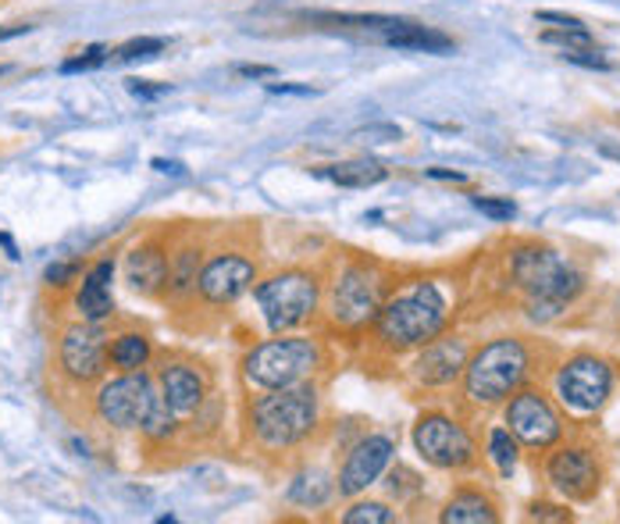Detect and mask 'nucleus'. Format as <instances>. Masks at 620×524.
Listing matches in <instances>:
<instances>
[{"label":"nucleus","instance_id":"29","mask_svg":"<svg viewBox=\"0 0 620 524\" xmlns=\"http://www.w3.org/2000/svg\"><path fill=\"white\" fill-rule=\"evenodd\" d=\"M488 453H493V460L503 475H510L514 471V464H517V438L510 429H493V435H488Z\"/></svg>","mask_w":620,"mask_h":524},{"label":"nucleus","instance_id":"26","mask_svg":"<svg viewBox=\"0 0 620 524\" xmlns=\"http://www.w3.org/2000/svg\"><path fill=\"white\" fill-rule=\"evenodd\" d=\"M304 19L322 25V30H357V33H374V36L396 22L393 15H350V11H307Z\"/></svg>","mask_w":620,"mask_h":524},{"label":"nucleus","instance_id":"13","mask_svg":"<svg viewBox=\"0 0 620 524\" xmlns=\"http://www.w3.org/2000/svg\"><path fill=\"white\" fill-rule=\"evenodd\" d=\"M257 282V264L243 253H218V258L204 261L196 293L200 300L211 307H233L239 296H247Z\"/></svg>","mask_w":620,"mask_h":524},{"label":"nucleus","instance_id":"9","mask_svg":"<svg viewBox=\"0 0 620 524\" xmlns=\"http://www.w3.org/2000/svg\"><path fill=\"white\" fill-rule=\"evenodd\" d=\"M108 332L100 329V321H76L61 332L57 343V367L68 381L76 386H90L100 381L108 372Z\"/></svg>","mask_w":620,"mask_h":524},{"label":"nucleus","instance_id":"16","mask_svg":"<svg viewBox=\"0 0 620 524\" xmlns=\"http://www.w3.org/2000/svg\"><path fill=\"white\" fill-rule=\"evenodd\" d=\"M467 346L460 339H431V343L421 346L414 361V378L421 386H450L453 378L464 375L467 367Z\"/></svg>","mask_w":620,"mask_h":524},{"label":"nucleus","instance_id":"28","mask_svg":"<svg viewBox=\"0 0 620 524\" xmlns=\"http://www.w3.org/2000/svg\"><path fill=\"white\" fill-rule=\"evenodd\" d=\"M393 521H399V514L379 500H360L342 514V524H393Z\"/></svg>","mask_w":620,"mask_h":524},{"label":"nucleus","instance_id":"25","mask_svg":"<svg viewBox=\"0 0 620 524\" xmlns=\"http://www.w3.org/2000/svg\"><path fill=\"white\" fill-rule=\"evenodd\" d=\"M285 495H290V503L296 506H325L331 495H336V481H331L325 471H300L293 481H290V489H285Z\"/></svg>","mask_w":620,"mask_h":524},{"label":"nucleus","instance_id":"44","mask_svg":"<svg viewBox=\"0 0 620 524\" xmlns=\"http://www.w3.org/2000/svg\"><path fill=\"white\" fill-rule=\"evenodd\" d=\"M4 72H8V68H4V65H0V76H4Z\"/></svg>","mask_w":620,"mask_h":524},{"label":"nucleus","instance_id":"6","mask_svg":"<svg viewBox=\"0 0 620 524\" xmlns=\"http://www.w3.org/2000/svg\"><path fill=\"white\" fill-rule=\"evenodd\" d=\"M253 300L261 307L264 324L275 335L296 332L317 318V307H322V278L314 272H304V267H290V272H279L264 282H257Z\"/></svg>","mask_w":620,"mask_h":524},{"label":"nucleus","instance_id":"22","mask_svg":"<svg viewBox=\"0 0 620 524\" xmlns=\"http://www.w3.org/2000/svg\"><path fill=\"white\" fill-rule=\"evenodd\" d=\"M200 272H204V250L200 247H182L179 253H171L168 264V293L176 300H185V296L196 293Z\"/></svg>","mask_w":620,"mask_h":524},{"label":"nucleus","instance_id":"43","mask_svg":"<svg viewBox=\"0 0 620 524\" xmlns=\"http://www.w3.org/2000/svg\"><path fill=\"white\" fill-rule=\"evenodd\" d=\"M602 158H613V161H620V147H602Z\"/></svg>","mask_w":620,"mask_h":524},{"label":"nucleus","instance_id":"41","mask_svg":"<svg viewBox=\"0 0 620 524\" xmlns=\"http://www.w3.org/2000/svg\"><path fill=\"white\" fill-rule=\"evenodd\" d=\"M428 179H442V182H464L460 172H446V168H428Z\"/></svg>","mask_w":620,"mask_h":524},{"label":"nucleus","instance_id":"23","mask_svg":"<svg viewBox=\"0 0 620 524\" xmlns=\"http://www.w3.org/2000/svg\"><path fill=\"white\" fill-rule=\"evenodd\" d=\"M154 357V343L147 332H119L114 343L108 346V361L119 372H143Z\"/></svg>","mask_w":620,"mask_h":524},{"label":"nucleus","instance_id":"40","mask_svg":"<svg viewBox=\"0 0 620 524\" xmlns=\"http://www.w3.org/2000/svg\"><path fill=\"white\" fill-rule=\"evenodd\" d=\"M154 168H157V172H165V175H182V172H185L182 161H165V158H157Z\"/></svg>","mask_w":620,"mask_h":524},{"label":"nucleus","instance_id":"36","mask_svg":"<svg viewBox=\"0 0 620 524\" xmlns=\"http://www.w3.org/2000/svg\"><path fill=\"white\" fill-rule=\"evenodd\" d=\"M128 93L143 96V101H154V96H165L168 87H165V82H161V87H154L150 79H128Z\"/></svg>","mask_w":620,"mask_h":524},{"label":"nucleus","instance_id":"8","mask_svg":"<svg viewBox=\"0 0 620 524\" xmlns=\"http://www.w3.org/2000/svg\"><path fill=\"white\" fill-rule=\"evenodd\" d=\"M385 275L379 267H371L364 261L346 264L342 272L331 282L328 293V321L339 332H364L368 324H374L379 310L385 304Z\"/></svg>","mask_w":620,"mask_h":524},{"label":"nucleus","instance_id":"32","mask_svg":"<svg viewBox=\"0 0 620 524\" xmlns=\"http://www.w3.org/2000/svg\"><path fill=\"white\" fill-rule=\"evenodd\" d=\"M474 207H478L482 215L493 218V221H510L517 215V204L514 201H499V196H474Z\"/></svg>","mask_w":620,"mask_h":524},{"label":"nucleus","instance_id":"39","mask_svg":"<svg viewBox=\"0 0 620 524\" xmlns=\"http://www.w3.org/2000/svg\"><path fill=\"white\" fill-rule=\"evenodd\" d=\"M268 93H290V96H314L317 90H311V87H285V82H271L268 87Z\"/></svg>","mask_w":620,"mask_h":524},{"label":"nucleus","instance_id":"11","mask_svg":"<svg viewBox=\"0 0 620 524\" xmlns=\"http://www.w3.org/2000/svg\"><path fill=\"white\" fill-rule=\"evenodd\" d=\"M613 389V372L607 361L599 357H571L556 375V392L571 410L578 414H596V410L607 403V396Z\"/></svg>","mask_w":620,"mask_h":524},{"label":"nucleus","instance_id":"10","mask_svg":"<svg viewBox=\"0 0 620 524\" xmlns=\"http://www.w3.org/2000/svg\"><path fill=\"white\" fill-rule=\"evenodd\" d=\"M414 446L417 453L439 471H460V467H471L478 449H474V438L467 429L446 414H425L414 424Z\"/></svg>","mask_w":620,"mask_h":524},{"label":"nucleus","instance_id":"5","mask_svg":"<svg viewBox=\"0 0 620 524\" xmlns=\"http://www.w3.org/2000/svg\"><path fill=\"white\" fill-rule=\"evenodd\" d=\"M322 364H325V353L317 339L282 332L247 350V357H243V378H247L250 389L268 392V389H285V386H296V381H307L311 375L322 372Z\"/></svg>","mask_w":620,"mask_h":524},{"label":"nucleus","instance_id":"21","mask_svg":"<svg viewBox=\"0 0 620 524\" xmlns=\"http://www.w3.org/2000/svg\"><path fill=\"white\" fill-rule=\"evenodd\" d=\"M328 182H336L342 190H371L379 182L388 179V168L382 161H371V158H357V161H342V164H328L322 172Z\"/></svg>","mask_w":620,"mask_h":524},{"label":"nucleus","instance_id":"30","mask_svg":"<svg viewBox=\"0 0 620 524\" xmlns=\"http://www.w3.org/2000/svg\"><path fill=\"white\" fill-rule=\"evenodd\" d=\"M108 58H111V47H104V44H93V47L79 50L76 58H68V61L61 65V72H65V76H71V72H90V68L108 65Z\"/></svg>","mask_w":620,"mask_h":524},{"label":"nucleus","instance_id":"14","mask_svg":"<svg viewBox=\"0 0 620 524\" xmlns=\"http://www.w3.org/2000/svg\"><path fill=\"white\" fill-rule=\"evenodd\" d=\"M507 424L517 443H525L531 449H550L556 438L564 435V424H560L553 403L536 389H525L514 396L507 407Z\"/></svg>","mask_w":620,"mask_h":524},{"label":"nucleus","instance_id":"20","mask_svg":"<svg viewBox=\"0 0 620 524\" xmlns=\"http://www.w3.org/2000/svg\"><path fill=\"white\" fill-rule=\"evenodd\" d=\"M379 39L393 50H414V54H453L456 50L453 36L431 30V25L410 22V19H396L388 30L379 33Z\"/></svg>","mask_w":620,"mask_h":524},{"label":"nucleus","instance_id":"42","mask_svg":"<svg viewBox=\"0 0 620 524\" xmlns=\"http://www.w3.org/2000/svg\"><path fill=\"white\" fill-rule=\"evenodd\" d=\"M29 33V25H11V30H0V39H11V36H22Z\"/></svg>","mask_w":620,"mask_h":524},{"label":"nucleus","instance_id":"1","mask_svg":"<svg viewBox=\"0 0 620 524\" xmlns=\"http://www.w3.org/2000/svg\"><path fill=\"white\" fill-rule=\"evenodd\" d=\"M97 418L119 432H143L150 443H168L176 435V410L168 407L161 386L143 372H119L93 396Z\"/></svg>","mask_w":620,"mask_h":524},{"label":"nucleus","instance_id":"4","mask_svg":"<svg viewBox=\"0 0 620 524\" xmlns=\"http://www.w3.org/2000/svg\"><path fill=\"white\" fill-rule=\"evenodd\" d=\"M514 278L528 293L536 321H550L582 293V272L550 247H521L514 253Z\"/></svg>","mask_w":620,"mask_h":524},{"label":"nucleus","instance_id":"27","mask_svg":"<svg viewBox=\"0 0 620 524\" xmlns=\"http://www.w3.org/2000/svg\"><path fill=\"white\" fill-rule=\"evenodd\" d=\"M161 50H168V39L165 36H139V39H128V44L114 47L111 50V65H133V61H150L157 58Z\"/></svg>","mask_w":620,"mask_h":524},{"label":"nucleus","instance_id":"2","mask_svg":"<svg viewBox=\"0 0 620 524\" xmlns=\"http://www.w3.org/2000/svg\"><path fill=\"white\" fill-rule=\"evenodd\" d=\"M446 321H450V300L439 289V282L417 278L410 286L385 296V304L374 318V339L385 350H417L442 335Z\"/></svg>","mask_w":620,"mask_h":524},{"label":"nucleus","instance_id":"17","mask_svg":"<svg viewBox=\"0 0 620 524\" xmlns=\"http://www.w3.org/2000/svg\"><path fill=\"white\" fill-rule=\"evenodd\" d=\"M161 392L168 407L176 410V418H190V414H200V407L207 400V378L193 364L171 361L161 367Z\"/></svg>","mask_w":620,"mask_h":524},{"label":"nucleus","instance_id":"15","mask_svg":"<svg viewBox=\"0 0 620 524\" xmlns=\"http://www.w3.org/2000/svg\"><path fill=\"white\" fill-rule=\"evenodd\" d=\"M550 481L556 492H564L567 500H593L599 489V467L588 449H560L545 464Z\"/></svg>","mask_w":620,"mask_h":524},{"label":"nucleus","instance_id":"35","mask_svg":"<svg viewBox=\"0 0 620 524\" xmlns=\"http://www.w3.org/2000/svg\"><path fill=\"white\" fill-rule=\"evenodd\" d=\"M536 22L550 25V30H585V22H582V19L564 15V11H539Z\"/></svg>","mask_w":620,"mask_h":524},{"label":"nucleus","instance_id":"12","mask_svg":"<svg viewBox=\"0 0 620 524\" xmlns=\"http://www.w3.org/2000/svg\"><path fill=\"white\" fill-rule=\"evenodd\" d=\"M393 457H396L393 435H382V432L364 435L350 453H346L339 478H336V492L342 500H353V495L368 492L374 481L385 475V467L393 464Z\"/></svg>","mask_w":620,"mask_h":524},{"label":"nucleus","instance_id":"3","mask_svg":"<svg viewBox=\"0 0 620 524\" xmlns=\"http://www.w3.org/2000/svg\"><path fill=\"white\" fill-rule=\"evenodd\" d=\"M317 424H322V392L311 378L285 389H268L250 403V432L264 453L304 446Z\"/></svg>","mask_w":620,"mask_h":524},{"label":"nucleus","instance_id":"18","mask_svg":"<svg viewBox=\"0 0 620 524\" xmlns=\"http://www.w3.org/2000/svg\"><path fill=\"white\" fill-rule=\"evenodd\" d=\"M111 282H114V261H97L90 272L82 275L79 282V293H76V310L86 321H100L104 324L114 315V293H111Z\"/></svg>","mask_w":620,"mask_h":524},{"label":"nucleus","instance_id":"33","mask_svg":"<svg viewBox=\"0 0 620 524\" xmlns=\"http://www.w3.org/2000/svg\"><path fill=\"white\" fill-rule=\"evenodd\" d=\"M403 133L399 125H388V122H379V125H364V129H357L353 139H360V144H396Z\"/></svg>","mask_w":620,"mask_h":524},{"label":"nucleus","instance_id":"45","mask_svg":"<svg viewBox=\"0 0 620 524\" xmlns=\"http://www.w3.org/2000/svg\"><path fill=\"white\" fill-rule=\"evenodd\" d=\"M0 239H4V236H0Z\"/></svg>","mask_w":620,"mask_h":524},{"label":"nucleus","instance_id":"31","mask_svg":"<svg viewBox=\"0 0 620 524\" xmlns=\"http://www.w3.org/2000/svg\"><path fill=\"white\" fill-rule=\"evenodd\" d=\"M560 58L571 61V65H578V68H593V72H613V61L610 58H602V50L596 47H574V50H560Z\"/></svg>","mask_w":620,"mask_h":524},{"label":"nucleus","instance_id":"19","mask_svg":"<svg viewBox=\"0 0 620 524\" xmlns=\"http://www.w3.org/2000/svg\"><path fill=\"white\" fill-rule=\"evenodd\" d=\"M168 264L171 258L157 243H139L125 261L128 286L143 296H161L168 289Z\"/></svg>","mask_w":620,"mask_h":524},{"label":"nucleus","instance_id":"37","mask_svg":"<svg viewBox=\"0 0 620 524\" xmlns=\"http://www.w3.org/2000/svg\"><path fill=\"white\" fill-rule=\"evenodd\" d=\"M531 521H571V514L560 506H550V503H536L531 506Z\"/></svg>","mask_w":620,"mask_h":524},{"label":"nucleus","instance_id":"7","mask_svg":"<svg viewBox=\"0 0 620 524\" xmlns=\"http://www.w3.org/2000/svg\"><path fill=\"white\" fill-rule=\"evenodd\" d=\"M528 375V350L521 339H493L464 367V392L474 403H503L521 389Z\"/></svg>","mask_w":620,"mask_h":524},{"label":"nucleus","instance_id":"38","mask_svg":"<svg viewBox=\"0 0 620 524\" xmlns=\"http://www.w3.org/2000/svg\"><path fill=\"white\" fill-rule=\"evenodd\" d=\"M236 72L243 79H271V76H275V68H271V65H239Z\"/></svg>","mask_w":620,"mask_h":524},{"label":"nucleus","instance_id":"34","mask_svg":"<svg viewBox=\"0 0 620 524\" xmlns=\"http://www.w3.org/2000/svg\"><path fill=\"white\" fill-rule=\"evenodd\" d=\"M79 272H82V264L79 261H57V264H50L47 267V286H54V289H65L68 282H76L79 278Z\"/></svg>","mask_w":620,"mask_h":524},{"label":"nucleus","instance_id":"24","mask_svg":"<svg viewBox=\"0 0 620 524\" xmlns=\"http://www.w3.org/2000/svg\"><path fill=\"white\" fill-rule=\"evenodd\" d=\"M439 521H446V524H496V506L488 495L467 489V492H456L453 500L446 503Z\"/></svg>","mask_w":620,"mask_h":524}]
</instances>
